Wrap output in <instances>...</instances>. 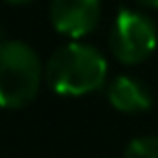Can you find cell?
I'll return each mask as SVG.
<instances>
[{
	"label": "cell",
	"mask_w": 158,
	"mask_h": 158,
	"mask_svg": "<svg viewBox=\"0 0 158 158\" xmlns=\"http://www.w3.org/2000/svg\"><path fill=\"white\" fill-rule=\"evenodd\" d=\"M107 79L105 56L85 43H66L45 64V81L56 94L83 96L103 88Z\"/></svg>",
	"instance_id": "1"
},
{
	"label": "cell",
	"mask_w": 158,
	"mask_h": 158,
	"mask_svg": "<svg viewBox=\"0 0 158 158\" xmlns=\"http://www.w3.org/2000/svg\"><path fill=\"white\" fill-rule=\"evenodd\" d=\"M43 77L41 58L28 43L6 39L0 45V107L22 109L30 105Z\"/></svg>",
	"instance_id": "2"
},
{
	"label": "cell",
	"mask_w": 158,
	"mask_h": 158,
	"mask_svg": "<svg viewBox=\"0 0 158 158\" xmlns=\"http://www.w3.org/2000/svg\"><path fill=\"white\" fill-rule=\"evenodd\" d=\"M158 45V32L154 22L132 9H122L111 26L109 47L122 64L145 62Z\"/></svg>",
	"instance_id": "3"
},
{
	"label": "cell",
	"mask_w": 158,
	"mask_h": 158,
	"mask_svg": "<svg viewBox=\"0 0 158 158\" xmlns=\"http://www.w3.org/2000/svg\"><path fill=\"white\" fill-rule=\"evenodd\" d=\"M52 26L71 39L90 34L101 22V0H52Z\"/></svg>",
	"instance_id": "4"
},
{
	"label": "cell",
	"mask_w": 158,
	"mask_h": 158,
	"mask_svg": "<svg viewBox=\"0 0 158 158\" xmlns=\"http://www.w3.org/2000/svg\"><path fill=\"white\" fill-rule=\"evenodd\" d=\"M107 101L111 103L115 111L141 113L152 107L154 96L143 81L131 77V75H120L107 85Z\"/></svg>",
	"instance_id": "5"
},
{
	"label": "cell",
	"mask_w": 158,
	"mask_h": 158,
	"mask_svg": "<svg viewBox=\"0 0 158 158\" xmlns=\"http://www.w3.org/2000/svg\"><path fill=\"white\" fill-rule=\"evenodd\" d=\"M124 158H158V137H137L124 150Z\"/></svg>",
	"instance_id": "6"
},
{
	"label": "cell",
	"mask_w": 158,
	"mask_h": 158,
	"mask_svg": "<svg viewBox=\"0 0 158 158\" xmlns=\"http://www.w3.org/2000/svg\"><path fill=\"white\" fill-rule=\"evenodd\" d=\"M143 6H152V9H158V0H139Z\"/></svg>",
	"instance_id": "7"
},
{
	"label": "cell",
	"mask_w": 158,
	"mask_h": 158,
	"mask_svg": "<svg viewBox=\"0 0 158 158\" xmlns=\"http://www.w3.org/2000/svg\"><path fill=\"white\" fill-rule=\"evenodd\" d=\"M2 2H9V4H28L32 0H2Z\"/></svg>",
	"instance_id": "8"
},
{
	"label": "cell",
	"mask_w": 158,
	"mask_h": 158,
	"mask_svg": "<svg viewBox=\"0 0 158 158\" xmlns=\"http://www.w3.org/2000/svg\"><path fill=\"white\" fill-rule=\"evenodd\" d=\"M4 41H6V39H4V30H2V26H0V45H2Z\"/></svg>",
	"instance_id": "9"
}]
</instances>
